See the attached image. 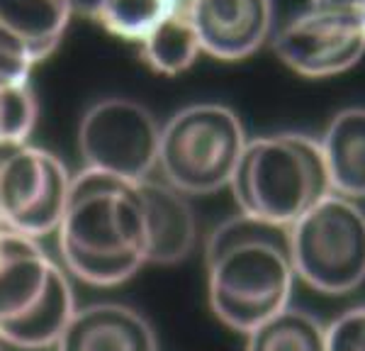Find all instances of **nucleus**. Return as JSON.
Listing matches in <instances>:
<instances>
[{
	"mask_svg": "<svg viewBox=\"0 0 365 351\" xmlns=\"http://www.w3.org/2000/svg\"><path fill=\"white\" fill-rule=\"evenodd\" d=\"M68 273L88 285L113 288L146 263V210L139 183L83 168L73 176L56 227Z\"/></svg>",
	"mask_w": 365,
	"mask_h": 351,
	"instance_id": "1",
	"label": "nucleus"
},
{
	"mask_svg": "<svg viewBox=\"0 0 365 351\" xmlns=\"http://www.w3.org/2000/svg\"><path fill=\"white\" fill-rule=\"evenodd\" d=\"M205 261L210 307L229 330L249 335L290 305L295 271L287 227L239 213L212 230Z\"/></svg>",
	"mask_w": 365,
	"mask_h": 351,
	"instance_id": "2",
	"label": "nucleus"
},
{
	"mask_svg": "<svg viewBox=\"0 0 365 351\" xmlns=\"http://www.w3.org/2000/svg\"><path fill=\"white\" fill-rule=\"evenodd\" d=\"M229 188L241 215L290 227L331 193L319 139L278 132L249 139Z\"/></svg>",
	"mask_w": 365,
	"mask_h": 351,
	"instance_id": "3",
	"label": "nucleus"
},
{
	"mask_svg": "<svg viewBox=\"0 0 365 351\" xmlns=\"http://www.w3.org/2000/svg\"><path fill=\"white\" fill-rule=\"evenodd\" d=\"M76 307L68 273L39 239L0 230V339L22 351L54 349Z\"/></svg>",
	"mask_w": 365,
	"mask_h": 351,
	"instance_id": "4",
	"label": "nucleus"
},
{
	"mask_svg": "<svg viewBox=\"0 0 365 351\" xmlns=\"http://www.w3.org/2000/svg\"><path fill=\"white\" fill-rule=\"evenodd\" d=\"M246 142L244 125L232 108L187 105L161 125L156 168L161 180L185 198L210 195L232 183Z\"/></svg>",
	"mask_w": 365,
	"mask_h": 351,
	"instance_id": "5",
	"label": "nucleus"
},
{
	"mask_svg": "<svg viewBox=\"0 0 365 351\" xmlns=\"http://www.w3.org/2000/svg\"><path fill=\"white\" fill-rule=\"evenodd\" d=\"M295 278L324 295H346L365 280V213L356 200L329 193L287 227Z\"/></svg>",
	"mask_w": 365,
	"mask_h": 351,
	"instance_id": "6",
	"label": "nucleus"
},
{
	"mask_svg": "<svg viewBox=\"0 0 365 351\" xmlns=\"http://www.w3.org/2000/svg\"><path fill=\"white\" fill-rule=\"evenodd\" d=\"M161 125L149 108L129 98H103L81 117L78 151L83 168L122 180L151 178L158 159Z\"/></svg>",
	"mask_w": 365,
	"mask_h": 351,
	"instance_id": "7",
	"label": "nucleus"
},
{
	"mask_svg": "<svg viewBox=\"0 0 365 351\" xmlns=\"http://www.w3.org/2000/svg\"><path fill=\"white\" fill-rule=\"evenodd\" d=\"M73 176L56 154L39 146L0 149L3 230L42 239L54 234L66 210Z\"/></svg>",
	"mask_w": 365,
	"mask_h": 351,
	"instance_id": "8",
	"label": "nucleus"
},
{
	"mask_svg": "<svg viewBox=\"0 0 365 351\" xmlns=\"http://www.w3.org/2000/svg\"><path fill=\"white\" fill-rule=\"evenodd\" d=\"M273 49L304 78L344 73L365 56V15L309 5L280 27Z\"/></svg>",
	"mask_w": 365,
	"mask_h": 351,
	"instance_id": "9",
	"label": "nucleus"
},
{
	"mask_svg": "<svg viewBox=\"0 0 365 351\" xmlns=\"http://www.w3.org/2000/svg\"><path fill=\"white\" fill-rule=\"evenodd\" d=\"M200 51L222 61H241L273 32V0H190Z\"/></svg>",
	"mask_w": 365,
	"mask_h": 351,
	"instance_id": "10",
	"label": "nucleus"
},
{
	"mask_svg": "<svg viewBox=\"0 0 365 351\" xmlns=\"http://www.w3.org/2000/svg\"><path fill=\"white\" fill-rule=\"evenodd\" d=\"M56 351H158L154 327L139 310L122 302L76 307Z\"/></svg>",
	"mask_w": 365,
	"mask_h": 351,
	"instance_id": "11",
	"label": "nucleus"
},
{
	"mask_svg": "<svg viewBox=\"0 0 365 351\" xmlns=\"http://www.w3.org/2000/svg\"><path fill=\"white\" fill-rule=\"evenodd\" d=\"M146 210V263L170 266L190 256L197 242V222L187 198L166 180H139Z\"/></svg>",
	"mask_w": 365,
	"mask_h": 351,
	"instance_id": "12",
	"label": "nucleus"
},
{
	"mask_svg": "<svg viewBox=\"0 0 365 351\" xmlns=\"http://www.w3.org/2000/svg\"><path fill=\"white\" fill-rule=\"evenodd\" d=\"M331 193L349 200L365 198V108H346L319 137Z\"/></svg>",
	"mask_w": 365,
	"mask_h": 351,
	"instance_id": "13",
	"label": "nucleus"
},
{
	"mask_svg": "<svg viewBox=\"0 0 365 351\" xmlns=\"http://www.w3.org/2000/svg\"><path fill=\"white\" fill-rule=\"evenodd\" d=\"M71 0H0V27L44 61L61 42L71 20Z\"/></svg>",
	"mask_w": 365,
	"mask_h": 351,
	"instance_id": "14",
	"label": "nucleus"
},
{
	"mask_svg": "<svg viewBox=\"0 0 365 351\" xmlns=\"http://www.w3.org/2000/svg\"><path fill=\"white\" fill-rule=\"evenodd\" d=\"M141 58L154 71L178 76L202 54L190 17V0H173L168 13L141 39Z\"/></svg>",
	"mask_w": 365,
	"mask_h": 351,
	"instance_id": "15",
	"label": "nucleus"
},
{
	"mask_svg": "<svg viewBox=\"0 0 365 351\" xmlns=\"http://www.w3.org/2000/svg\"><path fill=\"white\" fill-rule=\"evenodd\" d=\"M173 0H71V13L98 22L120 39L141 42Z\"/></svg>",
	"mask_w": 365,
	"mask_h": 351,
	"instance_id": "16",
	"label": "nucleus"
},
{
	"mask_svg": "<svg viewBox=\"0 0 365 351\" xmlns=\"http://www.w3.org/2000/svg\"><path fill=\"white\" fill-rule=\"evenodd\" d=\"M246 351H324V325L307 310L287 305L246 335Z\"/></svg>",
	"mask_w": 365,
	"mask_h": 351,
	"instance_id": "17",
	"label": "nucleus"
},
{
	"mask_svg": "<svg viewBox=\"0 0 365 351\" xmlns=\"http://www.w3.org/2000/svg\"><path fill=\"white\" fill-rule=\"evenodd\" d=\"M37 113V98L29 83L0 86V149L27 144Z\"/></svg>",
	"mask_w": 365,
	"mask_h": 351,
	"instance_id": "18",
	"label": "nucleus"
},
{
	"mask_svg": "<svg viewBox=\"0 0 365 351\" xmlns=\"http://www.w3.org/2000/svg\"><path fill=\"white\" fill-rule=\"evenodd\" d=\"M324 351H365V305H353L324 325Z\"/></svg>",
	"mask_w": 365,
	"mask_h": 351,
	"instance_id": "19",
	"label": "nucleus"
},
{
	"mask_svg": "<svg viewBox=\"0 0 365 351\" xmlns=\"http://www.w3.org/2000/svg\"><path fill=\"white\" fill-rule=\"evenodd\" d=\"M32 66L34 61L29 51L0 27V86L29 83Z\"/></svg>",
	"mask_w": 365,
	"mask_h": 351,
	"instance_id": "20",
	"label": "nucleus"
},
{
	"mask_svg": "<svg viewBox=\"0 0 365 351\" xmlns=\"http://www.w3.org/2000/svg\"><path fill=\"white\" fill-rule=\"evenodd\" d=\"M312 8L341 10V13H361L365 15V0H309Z\"/></svg>",
	"mask_w": 365,
	"mask_h": 351,
	"instance_id": "21",
	"label": "nucleus"
},
{
	"mask_svg": "<svg viewBox=\"0 0 365 351\" xmlns=\"http://www.w3.org/2000/svg\"><path fill=\"white\" fill-rule=\"evenodd\" d=\"M0 230H3V220H0Z\"/></svg>",
	"mask_w": 365,
	"mask_h": 351,
	"instance_id": "22",
	"label": "nucleus"
},
{
	"mask_svg": "<svg viewBox=\"0 0 365 351\" xmlns=\"http://www.w3.org/2000/svg\"><path fill=\"white\" fill-rule=\"evenodd\" d=\"M0 351H3V349H0Z\"/></svg>",
	"mask_w": 365,
	"mask_h": 351,
	"instance_id": "23",
	"label": "nucleus"
}]
</instances>
